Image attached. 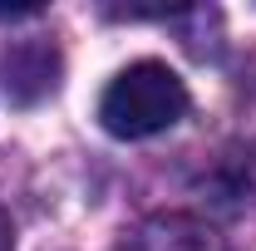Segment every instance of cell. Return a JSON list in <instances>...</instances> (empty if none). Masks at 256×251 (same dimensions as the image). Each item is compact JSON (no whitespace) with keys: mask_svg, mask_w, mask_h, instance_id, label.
<instances>
[{"mask_svg":"<svg viewBox=\"0 0 256 251\" xmlns=\"http://www.w3.org/2000/svg\"><path fill=\"white\" fill-rule=\"evenodd\" d=\"M54 50L50 44H30V50H20L15 60H10V79H15V98L20 104H30V98L50 94L54 89Z\"/></svg>","mask_w":256,"mask_h":251,"instance_id":"7a4b0ae2","label":"cell"},{"mask_svg":"<svg viewBox=\"0 0 256 251\" xmlns=\"http://www.w3.org/2000/svg\"><path fill=\"white\" fill-rule=\"evenodd\" d=\"M188 114V84L162 60H138L114 74L98 98V124L114 138H153Z\"/></svg>","mask_w":256,"mask_h":251,"instance_id":"6da1fadb","label":"cell"},{"mask_svg":"<svg viewBox=\"0 0 256 251\" xmlns=\"http://www.w3.org/2000/svg\"><path fill=\"white\" fill-rule=\"evenodd\" d=\"M0 251H15V226H10L5 212H0Z\"/></svg>","mask_w":256,"mask_h":251,"instance_id":"3957f363","label":"cell"}]
</instances>
